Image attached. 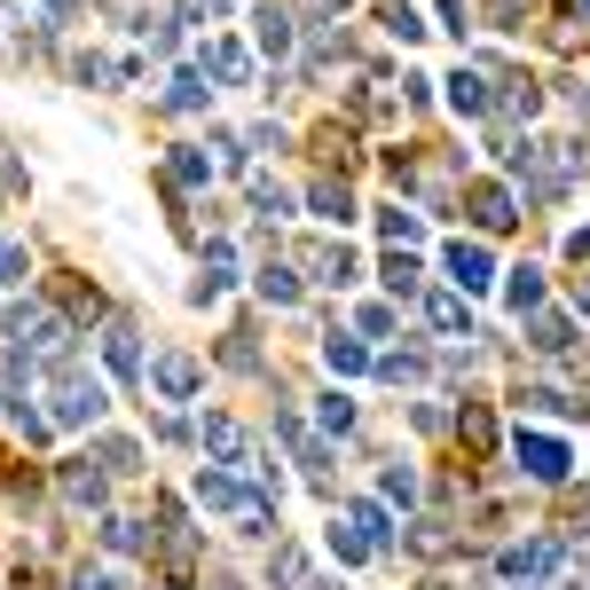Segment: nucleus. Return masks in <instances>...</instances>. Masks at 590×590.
I'll return each mask as SVG.
<instances>
[{
	"instance_id": "nucleus-27",
	"label": "nucleus",
	"mask_w": 590,
	"mask_h": 590,
	"mask_svg": "<svg viewBox=\"0 0 590 590\" xmlns=\"http://www.w3.org/2000/svg\"><path fill=\"white\" fill-rule=\"evenodd\" d=\"M0 284H24V244L0 236Z\"/></svg>"
},
{
	"instance_id": "nucleus-10",
	"label": "nucleus",
	"mask_w": 590,
	"mask_h": 590,
	"mask_svg": "<svg viewBox=\"0 0 590 590\" xmlns=\"http://www.w3.org/2000/svg\"><path fill=\"white\" fill-rule=\"evenodd\" d=\"M472 213H480V228H512V197H503L496 182H480V190H472Z\"/></svg>"
},
{
	"instance_id": "nucleus-22",
	"label": "nucleus",
	"mask_w": 590,
	"mask_h": 590,
	"mask_svg": "<svg viewBox=\"0 0 590 590\" xmlns=\"http://www.w3.org/2000/svg\"><path fill=\"white\" fill-rule=\"evenodd\" d=\"M261 48H268V55H284V48H292V24H284V9H261Z\"/></svg>"
},
{
	"instance_id": "nucleus-28",
	"label": "nucleus",
	"mask_w": 590,
	"mask_h": 590,
	"mask_svg": "<svg viewBox=\"0 0 590 590\" xmlns=\"http://www.w3.org/2000/svg\"><path fill=\"white\" fill-rule=\"evenodd\" d=\"M386 284H394V292H417V261H409V252H394V261H386Z\"/></svg>"
},
{
	"instance_id": "nucleus-13",
	"label": "nucleus",
	"mask_w": 590,
	"mask_h": 590,
	"mask_svg": "<svg viewBox=\"0 0 590 590\" xmlns=\"http://www.w3.org/2000/svg\"><path fill=\"white\" fill-rule=\"evenodd\" d=\"M528 339H536L543 355H559V347H574V323H567V315H536V323H528Z\"/></svg>"
},
{
	"instance_id": "nucleus-18",
	"label": "nucleus",
	"mask_w": 590,
	"mask_h": 590,
	"mask_svg": "<svg viewBox=\"0 0 590 590\" xmlns=\"http://www.w3.org/2000/svg\"><path fill=\"white\" fill-rule=\"evenodd\" d=\"M315 213H323V221H355V197H347L339 182H315Z\"/></svg>"
},
{
	"instance_id": "nucleus-29",
	"label": "nucleus",
	"mask_w": 590,
	"mask_h": 590,
	"mask_svg": "<svg viewBox=\"0 0 590 590\" xmlns=\"http://www.w3.org/2000/svg\"><path fill=\"white\" fill-rule=\"evenodd\" d=\"M103 543H111V551H134L142 536H134V520H103Z\"/></svg>"
},
{
	"instance_id": "nucleus-32",
	"label": "nucleus",
	"mask_w": 590,
	"mask_h": 590,
	"mask_svg": "<svg viewBox=\"0 0 590 590\" xmlns=\"http://www.w3.org/2000/svg\"><path fill=\"white\" fill-rule=\"evenodd\" d=\"M205 9H213V17H221V9H236V0H205Z\"/></svg>"
},
{
	"instance_id": "nucleus-15",
	"label": "nucleus",
	"mask_w": 590,
	"mask_h": 590,
	"mask_svg": "<svg viewBox=\"0 0 590 590\" xmlns=\"http://www.w3.org/2000/svg\"><path fill=\"white\" fill-rule=\"evenodd\" d=\"M103 355H111V370H119V378H134V370H142V355H134V330H126V323L103 339Z\"/></svg>"
},
{
	"instance_id": "nucleus-24",
	"label": "nucleus",
	"mask_w": 590,
	"mask_h": 590,
	"mask_svg": "<svg viewBox=\"0 0 590 590\" xmlns=\"http://www.w3.org/2000/svg\"><path fill=\"white\" fill-rule=\"evenodd\" d=\"M252 205H261V213H268V221H284V213H292V197H284V190H276V182H252Z\"/></svg>"
},
{
	"instance_id": "nucleus-17",
	"label": "nucleus",
	"mask_w": 590,
	"mask_h": 590,
	"mask_svg": "<svg viewBox=\"0 0 590 590\" xmlns=\"http://www.w3.org/2000/svg\"><path fill=\"white\" fill-rule=\"evenodd\" d=\"M426 323H434V330H465V299H457V292H434V299H426Z\"/></svg>"
},
{
	"instance_id": "nucleus-5",
	"label": "nucleus",
	"mask_w": 590,
	"mask_h": 590,
	"mask_svg": "<svg viewBox=\"0 0 590 590\" xmlns=\"http://www.w3.org/2000/svg\"><path fill=\"white\" fill-rule=\"evenodd\" d=\"M551 567H559V543H543V536L520 543V551H503V574H512V582H543Z\"/></svg>"
},
{
	"instance_id": "nucleus-2",
	"label": "nucleus",
	"mask_w": 590,
	"mask_h": 590,
	"mask_svg": "<svg viewBox=\"0 0 590 590\" xmlns=\"http://www.w3.org/2000/svg\"><path fill=\"white\" fill-rule=\"evenodd\" d=\"M103 409H111L103 378H88L79 363H63V378H55V417H63V426H95Z\"/></svg>"
},
{
	"instance_id": "nucleus-19",
	"label": "nucleus",
	"mask_w": 590,
	"mask_h": 590,
	"mask_svg": "<svg viewBox=\"0 0 590 590\" xmlns=\"http://www.w3.org/2000/svg\"><path fill=\"white\" fill-rule=\"evenodd\" d=\"M512 307H543V268H512Z\"/></svg>"
},
{
	"instance_id": "nucleus-9",
	"label": "nucleus",
	"mask_w": 590,
	"mask_h": 590,
	"mask_svg": "<svg viewBox=\"0 0 590 590\" xmlns=\"http://www.w3.org/2000/svg\"><path fill=\"white\" fill-rule=\"evenodd\" d=\"M63 496H71V503H103V472H95L88 457L63 465Z\"/></svg>"
},
{
	"instance_id": "nucleus-25",
	"label": "nucleus",
	"mask_w": 590,
	"mask_h": 590,
	"mask_svg": "<svg viewBox=\"0 0 590 590\" xmlns=\"http://www.w3.org/2000/svg\"><path fill=\"white\" fill-rule=\"evenodd\" d=\"M323 426L347 434V426H355V401H347V394H323Z\"/></svg>"
},
{
	"instance_id": "nucleus-31",
	"label": "nucleus",
	"mask_w": 590,
	"mask_h": 590,
	"mask_svg": "<svg viewBox=\"0 0 590 590\" xmlns=\"http://www.w3.org/2000/svg\"><path fill=\"white\" fill-rule=\"evenodd\" d=\"M79 590H119V574L111 567H79Z\"/></svg>"
},
{
	"instance_id": "nucleus-16",
	"label": "nucleus",
	"mask_w": 590,
	"mask_h": 590,
	"mask_svg": "<svg viewBox=\"0 0 590 590\" xmlns=\"http://www.w3.org/2000/svg\"><path fill=\"white\" fill-rule=\"evenodd\" d=\"M261 299H276V307H292V299H299V276L268 261V268H261Z\"/></svg>"
},
{
	"instance_id": "nucleus-8",
	"label": "nucleus",
	"mask_w": 590,
	"mask_h": 590,
	"mask_svg": "<svg viewBox=\"0 0 590 590\" xmlns=\"http://www.w3.org/2000/svg\"><path fill=\"white\" fill-rule=\"evenodd\" d=\"M205 71H221L228 88H244V79H252V55H244L236 40H213V48H205Z\"/></svg>"
},
{
	"instance_id": "nucleus-1",
	"label": "nucleus",
	"mask_w": 590,
	"mask_h": 590,
	"mask_svg": "<svg viewBox=\"0 0 590 590\" xmlns=\"http://www.w3.org/2000/svg\"><path fill=\"white\" fill-rule=\"evenodd\" d=\"M197 503H213V512H228L244 536H268V496L236 488L228 472H197Z\"/></svg>"
},
{
	"instance_id": "nucleus-4",
	"label": "nucleus",
	"mask_w": 590,
	"mask_h": 590,
	"mask_svg": "<svg viewBox=\"0 0 590 590\" xmlns=\"http://www.w3.org/2000/svg\"><path fill=\"white\" fill-rule=\"evenodd\" d=\"M449 276H457V292H488L496 284V261H488V244H449Z\"/></svg>"
},
{
	"instance_id": "nucleus-3",
	"label": "nucleus",
	"mask_w": 590,
	"mask_h": 590,
	"mask_svg": "<svg viewBox=\"0 0 590 590\" xmlns=\"http://www.w3.org/2000/svg\"><path fill=\"white\" fill-rule=\"evenodd\" d=\"M512 449H520V472H528V480H543V488H551V480H567V465H574V457H567V441H551V434H520Z\"/></svg>"
},
{
	"instance_id": "nucleus-21",
	"label": "nucleus",
	"mask_w": 590,
	"mask_h": 590,
	"mask_svg": "<svg viewBox=\"0 0 590 590\" xmlns=\"http://www.w3.org/2000/svg\"><path fill=\"white\" fill-rule=\"evenodd\" d=\"M378 228H386L394 244H417V236H426V221H417V213H401V205H394V213H378Z\"/></svg>"
},
{
	"instance_id": "nucleus-26",
	"label": "nucleus",
	"mask_w": 590,
	"mask_h": 590,
	"mask_svg": "<svg viewBox=\"0 0 590 590\" xmlns=\"http://www.w3.org/2000/svg\"><path fill=\"white\" fill-rule=\"evenodd\" d=\"M386 32H394V40H426V24H417V17L401 9V0H394V9H386Z\"/></svg>"
},
{
	"instance_id": "nucleus-30",
	"label": "nucleus",
	"mask_w": 590,
	"mask_h": 590,
	"mask_svg": "<svg viewBox=\"0 0 590 590\" xmlns=\"http://www.w3.org/2000/svg\"><path fill=\"white\" fill-rule=\"evenodd\" d=\"M103 465L111 472H134V441H103Z\"/></svg>"
},
{
	"instance_id": "nucleus-6",
	"label": "nucleus",
	"mask_w": 590,
	"mask_h": 590,
	"mask_svg": "<svg viewBox=\"0 0 590 590\" xmlns=\"http://www.w3.org/2000/svg\"><path fill=\"white\" fill-rule=\"evenodd\" d=\"M150 386L174 394V401H190V394H197V363H190V355H157V363H150Z\"/></svg>"
},
{
	"instance_id": "nucleus-14",
	"label": "nucleus",
	"mask_w": 590,
	"mask_h": 590,
	"mask_svg": "<svg viewBox=\"0 0 590 590\" xmlns=\"http://www.w3.org/2000/svg\"><path fill=\"white\" fill-rule=\"evenodd\" d=\"M449 103H457L465 119H480V111H488V88H480V71H457V79H449Z\"/></svg>"
},
{
	"instance_id": "nucleus-7",
	"label": "nucleus",
	"mask_w": 590,
	"mask_h": 590,
	"mask_svg": "<svg viewBox=\"0 0 590 590\" xmlns=\"http://www.w3.org/2000/svg\"><path fill=\"white\" fill-rule=\"evenodd\" d=\"M307 268H315V284H355V252L347 244H307Z\"/></svg>"
},
{
	"instance_id": "nucleus-11",
	"label": "nucleus",
	"mask_w": 590,
	"mask_h": 590,
	"mask_svg": "<svg viewBox=\"0 0 590 590\" xmlns=\"http://www.w3.org/2000/svg\"><path fill=\"white\" fill-rule=\"evenodd\" d=\"M323 363L339 370V378H363L370 370V355H363V339H323Z\"/></svg>"
},
{
	"instance_id": "nucleus-20",
	"label": "nucleus",
	"mask_w": 590,
	"mask_h": 590,
	"mask_svg": "<svg viewBox=\"0 0 590 590\" xmlns=\"http://www.w3.org/2000/svg\"><path fill=\"white\" fill-rule=\"evenodd\" d=\"M355 528H363V543H394V528H386V512H378V503H355V512H347Z\"/></svg>"
},
{
	"instance_id": "nucleus-23",
	"label": "nucleus",
	"mask_w": 590,
	"mask_h": 590,
	"mask_svg": "<svg viewBox=\"0 0 590 590\" xmlns=\"http://www.w3.org/2000/svg\"><path fill=\"white\" fill-rule=\"evenodd\" d=\"M174 174L197 190V182H213V157H205V150H174Z\"/></svg>"
},
{
	"instance_id": "nucleus-33",
	"label": "nucleus",
	"mask_w": 590,
	"mask_h": 590,
	"mask_svg": "<svg viewBox=\"0 0 590 590\" xmlns=\"http://www.w3.org/2000/svg\"><path fill=\"white\" fill-rule=\"evenodd\" d=\"M582 307H590V284H582Z\"/></svg>"
},
{
	"instance_id": "nucleus-12",
	"label": "nucleus",
	"mask_w": 590,
	"mask_h": 590,
	"mask_svg": "<svg viewBox=\"0 0 590 590\" xmlns=\"http://www.w3.org/2000/svg\"><path fill=\"white\" fill-rule=\"evenodd\" d=\"M165 103H174V111H205L213 95H205V79H197V71H174V79H165Z\"/></svg>"
}]
</instances>
